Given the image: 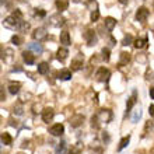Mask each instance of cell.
<instances>
[{
	"instance_id": "ab89813d",
	"label": "cell",
	"mask_w": 154,
	"mask_h": 154,
	"mask_svg": "<svg viewBox=\"0 0 154 154\" xmlns=\"http://www.w3.org/2000/svg\"><path fill=\"white\" fill-rule=\"evenodd\" d=\"M69 154H80V150L79 149H73V150H70Z\"/></svg>"
},
{
	"instance_id": "5b68a950",
	"label": "cell",
	"mask_w": 154,
	"mask_h": 154,
	"mask_svg": "<svg viewBox=\"0 0 154 154\" xmlns=\"http://www.w3.org/2000/svg\"><path fill=\"white\" fill-rule=\"evenodd\" d=\"M83 37H84L87 45H90V46L95 45V42H97V35H95V31H94V29H87Z\"/></svg>"
},
{
	"instance_id": "d4e9b609",
	"label": "cell",
	"mask_w": 154,
	"mask_h": 154,
	"mask_svg": "<svg viewBox=\"0 0 154 154\" xmlns=\"http://www.w3.org/2000/svg\"><path fill=\"white\" fill-rule=\"evenodd\" d=\"M48 72H49V65L46 62H42V63L38 65V73L39 74H46Z\"/></svg>"
},
{
	"instance_id": "9c48e42d",
	"label": "cell",
	"mask_w": 154,
	"mask_h": 154,
	"mask_svg": "<svg viewBox=\"0 0 154 154\" xmlns=\"http://www.w3.org/2000/svg\"><path fill=\"white\" fill-rule=\"evenodd\" d=\"M49 133L52 134V136H62V134L65 133V126L62 125V123H56V125H53L49 129Z\"/></svg>"
},
{
	"instance_id": "b9f144b4",
	"label": "cell",
	"mask_w": 154,
	"mask_h": 154,
	"mask_svg": "<svg viewBox=\"0 0 154 154\" xmlns=\"http://www.w3.org/2000/svg\"><path fill=\"white\" fill-rule=\"evenodd\" d=\"M128 2L129 0H119V3H122V4H128Z\"/></svg>"
},
{
	"instance_id": "cb8c5ba5",
	"label": "cell",
	"mask_w": 154,
	"mask_h": 154,
	"mask_svg": "<svg viewBox=\"0 0 154 154\" xmlns=\"http://www.w3.org/2000/svg\"><path fill=\"white\" fill-rule=\"evenodd\" d=\"M20 87H21L20 83H10V85H8V91H10V94L16 95V94L20 91Z\"/></svg>"
},
{
	"instance_id": "ba28073f",
	"label": "cell",
	"mask_w": 154,
	"mask_h": 154,
	"mask_svg": "<svg viewBox=\"0 0 154 154\" xmlns=\"http://www.w3.org/2000/svg\"><path fill=\"white\" fill-rule=\"evenodd\" d=\"M70 126L72 128H79V126L83 125V122H84V116L80 114H77V115H73V116L70 118Z\"/></svg>"
},
{
	"instance_id": "d6a6232c",
	"label": "cell",
	"mask_w": 154,
	"mask_h": 154,
	"mask_svg": "<svg viewBox=\"0 0 154 154\" xmlns=\"http://www.w3.org/2000/svg\"><path fill=\"white\" fill-rule=\"evenodd\" d=\"M35 16L45 17V16H46V11H45V10H42V8H35Z\"/></svg>"
},
{
	"instance_id": "f35d334b",
	"label": "cell",
	"mask_w": 154,
	"mask_h": 154,
	"mask_svg": "<svg viewBox=\"0 0 154 154\" xmlns=\"http://www.w3.org/2000/svg\"><path fill=\"white\" fill-rule=\"evenodd\" d=\"M14 114H17V115H23V109H21V108H14Z\"/></svg>"
},
{
	"instance_id": "836d02e7",
	"label": "cell",
	"mask_w": 154,
	"mask_h": 154,
	"mask_svg": "<svg viewBox=\"0 0 154 154\" xmlns=\"http://www.w3.org/2000/svg\"><path fill=\"white\" fill-rule=\"evenodd\" d=\"M102 140H104V142H105V144H108V143H109V134H108V132H104V133H102Z\"/></svg>"
},
{
	"instance_id": "d590c367",
	"label": "cell",
	"mask_w": 154,
	"mask_h": 154,
	"mask_svg": "<svg viewBox=\"0 0 154 154\" xmlns=\"http://www.w3.org/2000/svg\"><path fill=\"white\" fill-rule=\"evenodd\" d=\"M151 128H153V122H150V121H149V122H147V123H146V128H144V132H147V130H149V129H151Z\"/></svg>"
},
{
	"instance_id": "60d3db41",
	"label": "cell",
	"mask_w": 154,
	"mask_h": 154,
	"mask_svg": "<svg viewBox=\"0 0 154 154\" xmlns=\"http://www.w3.org/2000/svg\"><path fill=\"white\" fill-rule=\"evenodd\" d=\"M149 93H150V97L154 100V87H151V88H150V91H149Z\"/></svg>"
},
{
	"instance_id": "3957f363",
	"label": "cell",
	"mask_w": 154,
	"mask_h": 154,
	"mask_svg": "<svg viewBox=\"0 0 154 154\" xmlns=\"http://www.w3.org/2000/svg\"><path fill=\"white\" fill-rule=\"evenodd\" d=\"M32 38L35 41H38V42H41V41H45L46 38H48V32H46V28H44V27H39V28H35L32 32Z\"/></svg>"
},
{
	"instance_id": "30bf717a",
	"label": "cell",
	"mask_w": 154,
	"mask_h": 154,
	"mask_svg": "<svg viewBox=\"0 0 154 154\" xmlns=\"http://www.w3.org/2000/svg\"><path fill=\"white\" fill-rule=\"evenodd\" d=\"M53 116H55V112H53L52 108H45V109L42 111V121H44L45 123L52 122Z\"/></svg>"
},
{
	"instance_id": "6da1fadb",
	"label": "cell",
	"mask_w": 154,
	"mask_h": 154,
	"mask_svg": "<svg viewBox=\"0 0 154 154\" xmlns=\"http://www.w3.org/2000/svg\"><path fill=\"white\" fill-rule=\"evenodd\" d=\"M21 23H23V18H17V17H14L13 14H11V16H8L7 18L3 21L4 27L11 28V29H20Z\"/></svg>"
},
{
	"instance_id": "83f0119b",
	"label": "cell",
	"mask_w": 154,
	"mask_h": 154,
	"mask_svg": "<svg viewBox=\"0 0 154 154\" xmlns=\"http://www.w3.org/2000/svg\"><path fill=\"white\" fill-rule=\"evenodd\" d=\"M134 41H133V37L132 35H125V38H123V41H122V45L123 46H128V45H132Z\"/></svg>"
},
{
	"instance_id": "ee69618b",
	"label": "cell",
	"mask_w": 154,
	"mask_h": 154,
	"mask_svg": "<svg viewBox=\"0 0 154 154\" xmlns=\"http://www.w3.org/2000/svg\"><path fill=\"white\" fill-rule=\"evenodd\" d=\"M4 2H6V0H2V4H3V3H4Z\"/></svg>"
},
{
	"instance_id": "74e56055",
	"label": "cell",
	"mask_w": 154,
	"mask_h": 154,
	"mask_svg": "<svg viewBox=\"0 0 154 154\" xmlns=\"http://www.w3.org/2000/svg\"><path fill=\"white\" fill-rule=\"evenodd\" d=\"M149 114H150V116L154 118V105H150V106H149Z\"/></svg>"
},
{
	"instance_id": "52a82bcc",
	"label": "cell",
	"mask_w": 154,
	"mask_h": 154,
	"mask_svg": "<svg viewBox=\"0 0 154 154\" xmlns=\"http://www.w3.org/2000/svg\"><path fill=\"white\" fill-rule=\"evenodd\" d=\"M72 70L73 72H79V70L83 69V66H84V57L81 56V55H79V56H76L72 60Z\"/></svg>"
},
{
	"instance_id": "7a4b0ae2",
	"label": "cell",
	"mask_w": 154,
	"mask_h": 154,
	"mask_svg": "<svg viewBox=\"0 0 154 154\" xmlns=\"http://www.w3.org/2000/svg\"><path fill=\"white\" fill-rule=\"evenodd\" d=\"M109 77H111V72L106 67H100L95 72V79L98 81H101V83H106V81L109 80Z\"/></svg>"
},
{
	"instance_id": "44dd1931",
	"label": "cell",
	"mask_w": 154,
	"mask_h": 154,
	"mask_svg": "<svg viewBox=\"0 0 154 154\" xmlns=\"http://www.w3.org/2000/svg\"><path fill=\"white\" fill-rule=\"evenodd\" d=\"M67 55H69V51H67V49H66V48H59L56 57H57V59H59L60 62H63V60H66Z\"/></svg>"
},
{
	"instance_id": "ac0fdd59",
	"label": "cell",
	"mask_w": 154,
	"mask_h": 154,
	"mask_svg": "<svg viewBox=\"0 0 154 154\" xmlns=\"http://www.w3.org/2000/svg\"><path fill=\"white\" fill-rule=\"evenodd\" d=\"M57 77H59L60 80H70V79H72V72L67 69H63L57 73Z\"/></svg>"
},
{
	"instance_id": "ffe728a7",
	"label": "cell",
	"mask_w": 154,
	"mask_h": 154,
	"mask_svg": "<svg viewBox=\"0 0 154 154\" xmlns=\"http://www.w3.org/2000/svg\"><path fill=\"white\" fill-rule=\"evenodd\" d=\"M67 7H69V2L67 0H57L56 2V8L59 10V13L67 10Z\"/></svg>"
},
{
	"instance_id": "1f68e13d",
	"label": "cell",
	"mask_w": 154,
	"mask_h": 154,
	"mask_svg": "<svg viewBox=\"0 0 154 154\" xmlns=\"http://www.w3.org/2000/svg\"><path fill=\"white\" fill-rule=\"evenodd\" d=\"M11 42H13V44H14V45H16V46H20V45H21V42H23V41H21V38L18 37V35H14V37L11 38Z\"/></svg>"
},
{
	"instance_id": "f546056e",
	"label": "cell",
	"mask_w": 154,
	"mask_h": 154,
	"mask_svg": "<svg viewBox=\"0 0 154 154\" xmlns=\"http://www.w3.org/2000/svg\"><path fill=\"white\" fill-rule=\"evenodd\" d=\"M102 59H104V60H105V62H108V60H109V49H108V48H104V49H102Z\"/></svg>"
},
{
	"instance_id": "7bdbcfd3",
	"label": "cell",
	"mask_w": 154,
	"mask_h": 154,
	"mask_svg": "<svg viewBox=\"0 0 154 154\" xmlns=\"http://www.w3.org/2000/svg\"><path fill=\"white\" fill-rule=\"evenodd\" d=\"M109 41H111V45H115V39H114V38H112V37L109 38Z\"/></svg>"
},
{
	"instance_id": "e0dca14e",
	"label": "cell",
	"mask_w": 154,
	"mask_h": 154,
	"mask_svg": "<svg viewBox=\"0 0 154 154\" xmlns=\"http://www.w3.org/2000/svg\"><path fill=\"white\" fill-rule=\"evenodd\" d=\"M104 24H105V28L108 31H112L115 28V25H116V20H115L114 17H106L105 21H104Z\"/></svg>"
},
{
	"instance_id": "f1b7e54d",
	"label": "cell",
	"mask_w": 154,
	"mask_h": 154,
	"mask_svg": "<svg viewBox=\"0 0 154 154\" xmlns=\"http://www.w3.org/2000/svg\"><path fill=\"white\" fill-rule=\"evenodd\" d=\"M91 126H93L94 129H98V128H100V119H98L97 115H94V116L91 118Z\"/></svg>"
},
{
	"instance_id": "7c38bea8",
	"label": "cell",
	"mask_w": 154,
	"mask_h": 154,
	"mask_svg": "<svg viewBox=\"0 0 154 154\" xmlns=\"http://www.w3.org/2000/svg\"><path fill=\"white\" fill-rule=\"evenodd\" d=\"M65 18L60 16V14H55V16L51 17V24L53 25V27H62V25L65 24Z\"/></svg>"
},
{
	"instance_id": "9a60e30c",
	"label": "cell",
	"mask_w": 154,
	"mask_h": 154,
	"mask_svg": "<svg viewBox=\"0 0 154 154\" xmlns=\"http://www.w3.org/2000/svg\"><path fill=\"white\" fill-rule=\"evenodd\" d=\"M147 42H149V39H147V37L144 38H137V39H134L133 45L136 49H143L147 46Z\"/></svg>"
},
{
	"instance_id": "4dcf8cb0",
	"label": "cell",
	"mask_w": 154,
	"mask_h": 154,
	"mask_svg": "<svg viewBox=\"0 0 154 154\" xmlns=\"http://www.w3.org/2000/svg\"><path fill=\"white\" fill-rule=\"evenodd\" d=\"M98 18H100V11L98 10H93V13H91V21H98Z\"/></svg>"
},
{
	"instance_id": "277c9868",
	"label": "cell",
	"mask_w": 154,
	"mask_h": 154,
	"mask_svg": "<svg viewBox=\"0 0 154 154\" xmlns=\"http://www.w3.org/2000/svg\"><path fill=\"white\" fill-rule=\"evenodd\" d=\"M97 116H98V119H100V122L108 123V122L112 121V111L111 109H100Z\"/></svg>"
},
{
	"instance_id": "5bb4252c",
	"label": "cell",
	"mask_w": 154,
	"mask_h": 154,
	"mask_svg": "<svg viewBox=\"0 0 154 154\" xmlns=\"http://www.w3.org/2000/svg\"><path fill=\"white\" fill-rule=\"evenodd\" d=\"M28 51H31V52L39 55V53H42L44 48H42V45L38 44V42H31V44H28Z\"/></svg>"
},
{
	"instance_id": "2e32d148",
	"label": "cell",
	"mask_w": 154,
	"mask_h": 154,
	"mask_svg": "<svg viewBox=\"0 0 154 154\" xmlns=\"http://www.w3.org/2000/svg\"><path fill=\"white\" fill-rule=\"evenodd\" d=\"M67 153V143L62 140L60 143H57L56 149H55V154H66Z\"/></svg>"
},
{
	"instance_id": "7402d4cb",
	"label": "cell",
	"mask_w": 154,
	"mask_h": 154,
	"mask_svg": "<svg viewBox=\"0 0 154 154\" xmlns=\"http://www.w3.org/2000/svg\"><path fill=\"white\" fill-rule=\"evenodd\" d=\"M70 35L67 31H63V32H60V44H63L65 46H67V45H70Z\"/></svg>"
},
{
	"instance_id": "4fadbf2b",
	"label": "cell",
	"mask_w": 154,
	"mask_h": 154,
	"mask_svg": "<svg viewBox=\"0 0 154 154\" xmlns=\"http://www.w3.org/2000/svg\"><path fill=\"white\" fill-rule=\"evenodd\" d=\"M23 59H24V62L27 65H34L35 63V56L32 55L31 51H24L23 52Z\"/></svg>"
},
{
	"instance_id": "603a6c76",
	"label": "cell",
	"mask_w": 154,
	"mask_h": 154,
	"mask_svg": "<svg viewBox=\"0 0 154 154\" xmlns=\"http://www.w3.org/2000/svg\"><path fill=\"white\" fill-rule=\"evenodd\" d=\"M2 143H3V144H6V146H11V143H13V137L7 133V132H4V133H2Z\"/></svg>"
},
{
	"instance_id": "8fae6325",
	"label": "cell",
	"mask_w": 154,
	"mask_h": 154,
	"mask_svg": "<svg viewBox=\"0 0 154 154\" xmlns=\"http://www.w3.org/2000/svg\"><path fill=\"white\" fill-rule=\"evenodd\" d=\"M136 102H137V93H136V90H134L133 93H132V95H130V98L128 100V102H126V111L130 112L132 108L136 105Z\"/></svg>"
},
{
	"instance_id": "8992f818",
	"label": "cell",
	"mask_w": 154,
	"mask_h": 154,
	"mask_svg": "<svg viewBox=\"0 0 154 154\" xmlns=\"http://www.w3.org/2000/svg\"><path fill=\"white\" fill-rule=\"evenodd\" d=\"M149 16H150V11L146 7H139L137 11H136V20L140 21V23H144L149 18Z\"/></svg>"
},
{
	"instance_id": "484cf974",
	"label": "cell",
	"mask_w": 154,
	"mask_h": 154,
	"mask_svg": "<svg viewBox=\"0 0 154 154\" xmlns=\"http://www.w3.org/2000/svg\"><path fill=\"white\" fill-rule=\"evenodd\" d=\"M129 142H130V136L128 134L126 137H123L121 140V143H119V146H118V151H122L125 147H128V144H129Z\"/></svg>"
},
{
	"instance_id": "e575fe53",
	"label": "cell",
	"mask_w": 154,
	"mask_h": 154,
	"mask_svg": "<svg viewBox=\"0 0 154 154\" xmlns=\"http://www.w3.org/2000/svg\"><path fill=\"white\" fill-rule=\"evenodd\" d=\"M13 16L17 17V18H23V13H21L20 10H14V11H13Z\"/></svg>"
},
{
	"instance_id": "d6986e66",
	"label": "cell",
	"mask_w": 154,
	"mask_h": 154,
	"mask_svg": "<svg viewBox=\"0 0 154 154\" xmlns=\"http://www.w3.org/2000/svg\"><path fill=\"white\" fill-rule=\"evenodd\" d=\"M129 62H130V53L122 52L121 53V57H119V65H121V66H125V65H128Z\"/></svg>"
},
{
	"instance_id": "4316f807",
	"label": "cell",
	"mask_w": 154,
	"mask_h": 154,
	"mask_svg": "<svg viewBox=\"0 0 154 154\" xmlns=\"http://www.w3.org/2000/svg\"><path fill=\"white\" fill-rule=\"evenodd\" d=\"M140 118H142V108L139 106L137 109H136L133 114H132V122H133V123H136V122H137Z\"/></svg>"
},
{
	"instance_id": "8d00e7d4",
	"label": "cell",
	"mask_w": 154,
	"mask_h": 154,
	"mask_svg": "<svg viewBox=\"0 0 154 154\" xmlns=\"http://www.w3.org/2000/svg\"><path fill=\"white\" fill-rule=\"evenodd\" d=\"M146 59H147L146 55H140V56L137 55V60H139V62H146Z\"/></svg>"
}]
</instances>
